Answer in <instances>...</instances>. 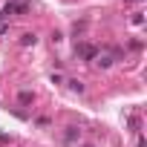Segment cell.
<instances>
[{
    "label": "cell",
    "instance_id": "1",
    "mask_svg": "<svg viewBox=\"0 0 147 147\" xmlns=\"http://www.w3.org/2000/svg\"><path fill=\"white\" fill-rule=\"evenodd\" d=\"M75 58L95 61V58H98V49H95V46H87V43H81V46H75Z\"/></svg>",
    "mask_w": 147,
    "mask_h": 147
},
{
    "label": "cell",
    "instance_id": "3",
    "mask_svg": "<svg viewBox=\"0 0 147 147\" xmlns=\"http://www.w3.org/2000/svg\"><path fill=\"white\" fill-rule=\"evenodd\" d=\"M35 43H38V35H35V32L20 35V46H35Z\"/></svg>",
    "mask_w": 147,
    "mask_h": 147
},
{
    "label": "cell",
    "instance_id": "6",
    "mask_svg": "<svg viewBox=\"0 0 147 147\" xmlns=\"http://www.w3.org/2000/svg\"><path fill=\"white\" fill-rule=\"evenodd\" d=\"M133 23H136V26H141V23H144V18H141V12H136V15H133Z\"/></svg>",
    "mask_w": 147,
    "mask_h": 147
},
{
    "label": "cell",
    "instance_id": "4",
    "mask_svg": "<svg viewBox=\"0 0 147 147\" xmlns=\"http://www.w3.org/2000/svg\"><path fill=\"white\" fill-rule=\"evenodd\" d=\"M66 84H69V90H72V92H84V84H81L78 78H69Z\"/></svg>",
    "mask_w": 147,
    "mask_h": 147
},
{
    "label": "cell",
    "instance_id": "5",
    "mask_svg": "<svg viewBox=\"0 0 147 147\" xmlns=\"http://www.w3.org/2000/svg\"><path fill=\"white\" fill-rule=\"evenodd\" d=\"M29 101H32V92L23 90V92H20V104H29Z\"/></svg>",
    "mask_w": 147,
    "mask_h": 147
},
{
    "label": "cell",
    "instance_id": "2",
    "mask_svg": "<svg viewBox=\"0 0 147 147\" xmlns=\"http://www.w3.org/2000/svg\"><path fill=\"white\" fill-rule=\"evenodd\" d=\"M78 136H81V130H78V127H66V133H63V144H66V147H75Z\"/></svg>",
    "mask_w": 147,
    "mask_h": 147
},
{
    "label": "cell",
    "instance_id": "7",
    "mask_svg": "<svg viewBox=\"0 0 147 147\" xmlns=\"http://www.w3.org/2000/svg\"><path fill=\"white\" fill-rule=\"evenodd\" d=\"M9 32V23H0V35H6Z\"/></svg>",
    "mask_w": 147,
    "mask_h": 147
},
{
    "label": "cell",
    "instance_id": "8",
    "mask_svg": "<svg viewBox=\"0 0 147 147\" xmlns=\"http://www.w3.org/2000/svg\"><path fill=\"white\" fill-rule=\"evenodd\" d=\"M136 3H141V0H136Z\"/></svg>",
    "mask_w": 147,
    "mask_h": 147
}]
</instances>
